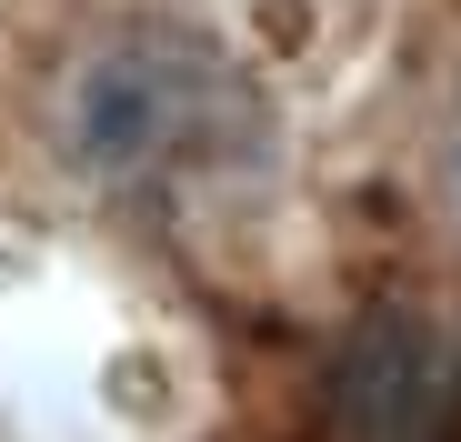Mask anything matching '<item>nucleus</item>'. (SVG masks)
<instances>
[{"label": "nucleus", "instance_id": "f03ea898", "mask_svg": "<svg viewBox=\"0 0 461 442\" xmlns=\"http://www.w3.org/2000/svg\"><path fill=\"white\" fill-rule=\"evenodd\" d=\"M321 442H461V312L392 302L351 322L312 373Z\"/></svg>", "mask_w": 461, "mask_h": 442}, {"label": "nucleus", "instance_id": "7ed1b4c3", "mask_svg": "<svg viewBox=\"0 0 461 442\" xmlns=\"http://www.w3.org/2000/svg\"><path fill=\"white\" fill-rule=\"evenodd\" d=\"M441 191H451V211H461V111H451V141H441Z\"/></svg>", "mask_w": 461, "mask_h": 442}, {"label": "nucleus", "instance_id": "f257e3e1", "mask_svg": "<svg viewBox=\"0 0 461 442\" xmlns=\"http://www.w3.org/2000/svg\"><path fill=\"white\" fill-rule=\"evenodd\" d=\"M50 152L111 201H201L261 161V91L201 31L131 21L50 70Z\"/></svg>", "mask_w": 461, "mask_h": 442}]
</instances>
